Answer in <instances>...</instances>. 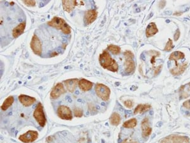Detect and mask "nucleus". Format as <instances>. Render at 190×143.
Returning <instances> with one entry per match:
<instances>
[{"label": "nucleus", "mask_w": 190, "mask_h": 143, "mask_svg": "<svg viewBox=\"0 0 190 143\" xmlns=\"http://www.w3.org/2000/svg\"><path fill=\"white\" fill-rule=\"evenodd\" d=\"M39 134L36 130H29L19 136V139L24 143L33 142L38 138Z\"/></svg>", "instance_id": "0eeeda50"}, {"label": "nucleus", "mask_w": 190, "mask_h": 143, "mask_svg": "<svg viewBox=\"0 0 190 143\" xmlns=\"http://www.w3.org/2000/svg\"><path fill=\"white\" fill-rule=\"evenodd\" d=\"M78 86L80 89L83 91H88L92 89L93 83L85 79H81L79 81Z\"/></svg>", "instance_id": "f3484780"}, {"label": "nucleus", "mask_w": 190, "mask_h": 143, "mask_svg": "<svg viewBox=\"0 0 190 143\" xmlns=\"http://www.w3.org/2000/svg\"><path fill=\"white\" fill-rule=\"evenodd\" d=\"M120 120H121V118H120V115L116 112L113 113L110 117V119H109V121H110V124L112 125H115V126H117L118 125H119Z\"/></svg>", "instance_id": "4be33fe9"}, {"label": "nucleus", "mask_w": 190, "mask_h": 143, "mask_svg": "<svg viewBox=\"0 0 190 143\" xmlns=\"http://www.w3.org/2000/svg\"><path fill=\"white\" fill-rule=\"evenodd\" d=\"M57 113L58 116L62 120H71L73 118L71 110L67 106H60L57 110Z\"/></svg>", "instance_id": "6e6552de"}, {"label": "nucleus", "mask_w": 190, "mask_h": 143, "mask_svg": "<svg viewBox=\"0 0 190 143\" xmlns=\"http://www.w3.org/2000/svg\"><path fill=\"white\" fill-rule=\"evenodd\" d=\"M23 3L25 4L26 5L29 7L34 6L36 4V2L34 0H24V1H23Z\"/></svg>", "instance_id": "c756f323"}, {"label": "nucleus", "mask_w": 190, "mask_h": 143, "mask_svg": "<svg viewBox=\"0 0 190 143\" xmlns=\"http://www.w3.org/2000/svg\"><path fill=\"white\" fill-rule=\"evenodd\" d=\"M120 143H137V142L132 139H129L127 138V139H125L123 140Z\"/></svg>", "instance_id": "f704fd0d"}, {"label": "nucleus", "mask_w": 190, "mask_h": 143, "mask_svg": "<svg viewBox=\"0 0 190 143\" xmlns=\"http://www.w3.org/2000/svg\"><path fill=\"white\" fill-rule=\"evenodd\" d=\"M95 91L97 96L104 101H108L110 98L111 93L110 89L105 84L97 83L95 86Z\"/></svg>", "instance_id": "20e7f679"}, {"label": "nucleus", "mask_w": 190, "mask_h": 143, "mask_svg": "<svg viewBox=\"0 0 190 143\" xmlns=\"http://www.w3.org/2000/svg\"><path fill=\"white\" fill-rule=\"evenodd\" d=\"M65 93L66 90L65 89L63 84L61 82H59L58 84H56L53 89L51 90L50 93V97L51 99L55 100V99L58 98L62 94Z\"/></svg>", "instance_id": "9d476101"}, {"label": "nucleus", "mask_w": 190, "mask_h": 143, "mask_svg": "<svg viewBox=\"0 0 190 143\" xmlns=\"http://www.w3.org/2000/svg\"><path fill=\"white\" fill-rule=\"evenodd\" d=\"M78 5L79 3L76 0H63L62 1L63 8L67 13H70Z\"/></svg>", "instance_id": "ddd939ff"}, {"label": "nucleus", "mask_w": 190, "mask_h": 143, "mask_svg": "<svg viewBox=\"0 0 190 143\" xmlns=\"http://www.w3.org/2000/svg\"><path fill=\"white\" fill-rule=\"evenodd\" d=\"M179 91L181 93V98H186V94L189 93L190 91V82L184 86H181L180 87Z\"/></svg>", "instance_id": "b1692460"}, {"label": "nucleus", "mask_w": 190, "mask_h": 143, "mask_svg": "<svg viewBox=\"0 0 190 143\" xmlns=\"http://www.w3.org/2000/svg\"><path fill=\"white\" fill-rule=\"evenodd\" d=\"M187 68V63H183V64H181V65L179 66H176L175 68H174L170 70L171 73L173 75H178L181 74H183L185 70Z\"/></svg>", "instance_id": "6ab92c4d"}, {"label": "nucleus", "mask_w": 190, "mask_h": 143, "mask_svg": "<svg viewBox=\"0 0 190 143\" xmlns=\"http://www.w3.org/2000/svg\"><path fill=\"white\" fill-rule=\"evenodd\" d=\"M124 105L125 106L127 107V108H131L133 105H134V103L131 100H127L124 102Z\"/></svg>", "instance_id": "7c9ffc66"}, {"label": "nucleus", "mask_w": 190, "mask_h": 143, "mask_svg": "<svg viewBox=\"0 0 190 143\" xmlns=\"http://www.w3.org/2000/svg\"><path fill=\"white\" fill-rule=\"evenodd\" d=\"M162 65H159V67H156V68L155 69V70H154V75H157L160 73V72L162 70Z\"/></svg>", "instance_id": "473e14b6"}, {"label": "nucleus", "mask_w": 190, "mask_h": 143, "mask_svg": "<svg viewBox=\"0 0 190 143\" xmlns=\"http://www.w3.org/2000/svg\"><path fill=\"white\" fill-rule=\"evenodd\" d=\"M141 129H142V136L143 137H147L152 133V128L149 124V119L144 118L141 122Z\"/></svg>", "instance_id": "4468645a"}, {"label": "nucleus", "mask_w": 190, "mask_h": 143, "mask_svg": "<svg viewBox=\"0 0 190 143\" xmlns=\"http://www.w3.org/2000/svg\"><path fill=\"white\" fill-rule=\"evenodd\" d=\"M183 106L187 109H190V100H188L183 103Z\"/></svg>", "instance_id": "72a5a7b5"}, {"label": "nucleus", "mask_w": 190, "mask_h": 143, "mask_svg": "<svg viewBox=\"0 0 190 143\" xmlns=\"http://www.w3.org/2000/svg\"><path fill=\"white\" fill-rule=\"evenodd\" d=\"M182 14H183V12H178V11H177V12L174 13V15H175V16H177V17H178V16H180Z\"/></svg>", "instance_id": "e433bc0d"}, {"label": "nucleus", "mask_w": 190, "mask_h": 143, "mask_svg": "<svg viewBox=\"0 0 190 143\" xmlns=\"http://www.w3.org/2000/svg\"><path fill=\"white\" fill-rule=\"evenodd\" d=\"M47 23L50 27L58 30H61L65 34H69L71 33L70 27L67 24L64 19L60 17H54L51 21H48Z\"/></svg>", "instance_id": "f03ea898"}, {"label": "nucleus", "mask_w": 190, "mask_h": 143, "mask_svg": "<svg viewBox=\"0 0 190 143\" xmlns=\"http://www.w3.org/2000/svg\"><path fill=\"white\" fill-rule=\"evenodd\" d=\"M26 22H23L21 23H19V24L17 26H16L13 29V30H12V36H13L14 38H17L18 37H19L20 35H22L23 33L24 30H25V28H26Z\"/></svg>", "instance_id": "dca6fc26"}, {"label": "nucleus", "mask_w": 190, "mask_h": 143, "mask_svg": "<svg viewBox=\"0 0 190 143\" xmlns=\"http://www.w3.org/2000/svg\"><path fill=\"white\" fill-rule=\"evenodd\" d=\"M99 62L103 69L115 72L119 69V66L116 61L113 59L107 51H103L99 56Z\"/></svg>", "instance_id": "f257e3e1"}, {"label": "nucleus", "mask_w": 190, "mask_h": 143, "mask_svg": "<svg viewBox=\"0 0 190 143\" xmlns=\"http://www.w3.org/2000/svg\"><path fill=\"white\" fill-rule=\"evenodd\" d=\"M125 57V66H126V69H125V72L127 74H130L134 72L135 70V63L133 58H134V55L131 51H126L124 53Z\"/></svg>", "instance_id": "7ed1b4c3"}, {"label": "nucleus", "mask_w": 190, "mask_h": 143, "mask_svg": "<svg viewBox=\"0 0 190 143\" xmlns=\"http://www.w3.org/2000/svg\"><path fill=\"white\" fill-rule=\"evenodd\" d=\"M31 48L33 53L37 55H41L42 53V44L36 34L32 35L31 41L30 43Z\"/></svg>", "instance_id": "1a4fd4ad"}, {"label": "nucleus", "mask_w": 190, "mask_h": 143, "mask_svg": "<svg viewBox=\"0 0 190 143\" xmlns=\"http://www.w3.org/2000/svg\"><path fill=\"white\" fill-rule=\"evenodd\" d=\"M136 125H137V120L136 118H133L130 119V120L125 122L123 124L122 126L124 128H126V129H132L135 127Z\"/></svg>", "instance_id": "393cba45"}, {"label": "nucleus", "mask_w": 190, "mask_h": 143, "mask_svg": "<svg viewBox=\"0 0 190 143\" xmlns=\"http://www.w3.org/2000/svg\"><path fill=\"white\" fill-rule=\"evenodd\" d=\"M159 32L157 25L154 22H152L148 25L146 29V35L147 38L152 37Z\"/></svg>", "instance_id": "a211bd4d"}, {"label": "nucleus", "mask_w": 190, "mask_h": 143, "mask_svg": "<svg viewBox=\"0 0 190 143\" xmlns=\"http://www.w3.org/2000/svg\"><path fill=\"white\" fill-rule=\"evenodd\" d=\"M79 81L78 79H70L64 81L63 83L67 90L70 93H73L79 84Z\"/></svg>", "instance_id": "2eb2a0df"}, {"label": "nucleus", "mask_w": 190, "mask_h": 143, "mask_svg": "<svg viewBox=\"0 0 190 143\" xmlns=\"http://www.w3.org/2000/svg\"><path fill=\"white\" fill-rule=\"evenodd\" d=\"M14 102V96H9L7 98H6V100L4 101V102L3 103V104L1 106V110L3 111H6L12 105Z\"/></svg>", "instance_id": "412c9836"}, {"label": "nucleus", "mask_w": 190, "mask_h": 143, "mask_svg": "<svg viewBox=\"0 0 190 143\" xmlns=\"http://www.w3.org/2000/svg\"><path fill=\"white\" fill-rule=\"evenodd\" d=\"M190 139L187 136L171 135L162 139L160 143H189Z\"/></svg>", "instance_id": "423d86ee"}, {"label": "nucleus", "mask_w": 190, "mask_h": 143, "mask_svg": "<svg viewBox=\"0 0 190 143\" xmlns=\"http://www.w3.org/2000/svg\"><path fill=\"white\" fill-rule=\"evenodd\" d=\"M74 114L75 117H82L83 116V111L79 108H75L74 110Z\"/></svg>", "instance_id": "bb28decb"}, {"label": "nucleus", "mask_w": 190, "mask_h": 143, "mask_svg": "<svg viewBox=\"0 0 190 143\" xmlns=\"http://www.w3.org/2000/svg\"><path fill=\"white\" fill-rule=\"evenodd\" d=\"M165 1H162L160 2V4H159V6H160V8H163L164 6H165Z\"/></svg>", "instance_id": "c9c22d12"}, {"label": "nucleus", "mask_w": 190, "mask_h": 143, "mask_svg": "<svg viewBox=\"0 0 190 143\" xmlns=\"http://www.w3.org/2000/svg\"><path fill=\"white\" fill-rule=\"evenodd\" d=\"M174 46H173V42L171 39H169L168 42L166 44V46L165 47V51H170L173 49Z\"/></svg>", "instance_id": "c85d7f7f"}, {"label": "nucleus", "mask_w": 190, "mask_h": 143, "mask_svg": "<svg viewBox=\"0 0 190 143\" xmlns=\"http://www.w3.org/2000/svg\"><path fill=\"white\" fill-rule=\"evenodd\" d=\"M107 49L114 55L119 54L120 53V51H121L120 47L119 46L114 45H110L108 46Z\"/></svg>", "instance_id": "a878e982"}, {"label": "nucleus", "mask_w": 190, "mask_h": 143, "mask_svg": "<svg viewBox=\"0 0 190 143\" xmlns=\"http://www.w3.org/2000/svg\"><path fill=\"white\" fill-rule=\"evenodd\" d=\"M19 100L20 102L21 103V104L26 107H28L32 105L36 101L35 98L27 96V95H25V94L20 95L19 96Z\"/></svg>", "instance_id": "f8f14e48"}, {"label": "nucleus", "mask_w": 190, "mask_h": 143, "mask_svg": "<svg viewBox=\"0 0 190 143\" xmlns=\"http://www.w3.org/2000/svg\"><path fill=\"white\" fill-rule=\"evenodd\" d=\"M33 116L40 126L42 127H44L45 126L46 119L44 113L43 106L41 103H39L37 106H36L33 113Z\"/></svg>", "instance_id": "39448f33"}, {"label": "nucleus", "mask_w": 190, "mask_h": 143, "mask_svg": "<svg viewBox=\"0 0 190 143\" xmlns=\"http://www.w3.org/2000/svg\"><path fill=\"white\" fill-rule=\"evenodd\" d=\"M151 52L153 53L152 55V57H151V59H150V62L152 64H154L155 63V58L157 57H158L159 56H160V53L158 52V51H151Z\"/></svg>", "instance_id": "cd10ccee"}, {"label": "nucleus", "mask_w": 190, "mask_h": 143, "mask_svg": "<svg viewBox=\"0 0 190 143\" xmlns=\"http://www.w3.org/2000/svg\"><path fill=\"white\" fill-rule=\"evenodd\" d=\"M98 17V11L95 10H87L84 13V22L86 25H90L94 22Z\"/></svg>", "instance_id": "9b49d317"}, {"label": "nucleus", "mask_w": 190, "mask_h": 143, "mask_svg": "<svg viewBox=\"0 0 190 143\" xmlns=\"http://www.w3.org/2000/svg\"><path fill=\"white\" fill-rule=\"evenodd\" d=\"M150 108H151V106L149 105H148V104L139 105L136 107V108L134 111V114L136 115L137 113H143L149 110Z\"/></svg>", "instance_id": "aec40b11"}, {"label": "nucleus", "mask_w": 190, "mask_h": 143, "mask_svg": "<svg viewBox=\"0 0 190 143\" xmlns=\"http://www.w3.org/2000/svg\"><path fill=\"white\" fill-rule=\"evenodd\" d=\"M179 37H180V30H179V29H177L176 32L175 33V34H174V37L175 41H177V40H178Z\"/></svg>", "instance_id": "2f4dec72"}, {"label": "nucleus", "mask_w": 190, "mask_h": 143, "mask_svg": "<svg viewBox=\"0 0 190 143\" xmlns=\"http://www.w3.org/2000/svg\"><path fill=\"white\" fill-rule=\"evenodd\" d=\"M184 58V54L181 52V51H175V52H173L171 53L169 57L170 60H174L177 61L178 59H183Z\"/></svg>", "instance_id": "5701e85b"}]
</instances>
